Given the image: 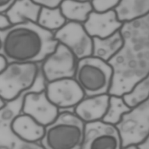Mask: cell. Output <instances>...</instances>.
Returning a JSON list of instances; mask_svg holds the SVG:
<instances>
[{
  "label": "cell",
  "instance_id": "1",
  "mask_svg": "<svg viewBox=\"0 0 149 149\" xmlns=\"http://www.w3.org/2000/svg\"><path fill=\"white\" fill-rule=\"evenodd\" d=\"M119 31L123 44L108 61L113 69L108 94L122 96L149 73V32L130 21L124 22Z\"/></svg>",
  "mask_w": 149,
  "mask_h": 149
},
{
  "label": "cell",
  "instance_id": "2",
  "mask_svg": "<svg viewBox=\"0 0 149 149\" xmlns=\"http://www.w3.org/2000/svg\"><path fill=\"white\" fill-rule=\"evenodd\" d=\"M0 54L8 62L40 63L58 44L54 32L31 21L0 30Z\"/></svg>",
  "mask_w": 149,
  "mask_h": 149
},
{
  "label": "cell",
  "instance_id": "3",
  "mask_svg": "<svg viewBox=\"0 0 149 149\" xmlns=\"http://www.w3.org/2000/svg\"><path fill=\"white\" fill-rule=\"evenodd\" d=\"M74 109L59 110L56 119L45 127L40 142L42 148L81 149L84 123L74 113Z\"/></svg>",
  "mask_w": 149,
  "mask_h": 149
},
{
  "label": "cell",
  "instance_id": "4",
  "mask_svg": "<svg viewBox=\"0 0 149 149\" xmlns=\"http://www.w3.org/2000/svg\"><path fill=\"white\" fill-rule=\"evenodd\" d=\"M40 76V63L9 62L0 72V96L7 102L15 101L35 90Z\"/></svg>",
  "mask_w": 149,
  "mask_h": 149
},
{
  "label": "cell",
  "instance_id": "5",
  "mask_svg": "<svg viewBox=\"0 0 149 149\" xmlns=\"http://www.w3.org/2000/svg\"><path fill=\"white\" fill-rule=\"evenodd\" d=\"M113 69L108 62L88 56L78 59L74 79L85 96L108 94Z\"/></svg>",
  "mask_w": 149,
  "mask_h": 149
},
{
  "label": "cell",
  "instance_id": "6",
  "mask_svg": "<svg viewBox=\"0 0 149 149\" xmlns=\"http://www.w3.org/2000/svg\"><path fill=\"white\" fill-rule=\"evenodd\" d=\"M116 126L121 137V149L140 143L149 133V95L123 114Z\"/></svg>",
  "mask_w": 149,
  "mask_h": 149
},
{
  "label": "cell",
  "instance_id": "7",
  "mask_svg": "<svg viewBox=\"0 0 149 149\" xmlns=\"http://www.w3.org/2000/svg\"><path fill=\"white\" fill-rule=\"evenodd\" d=\"M77 61L69 48L58 42L54 51L40 63L41 75L45 82L74 78Z\"/></svg>",
  "mask_w": 149,
  "mask_h": 149
},
{
  "label": "cell",
  "instance_id": "8",
  "mask_svg": "<svg viewBox=\"0 0 149 149\" xmlns=\"http://www.w3.org/2000/svg\"><path fill=\"white\" fill-rule=\"evenodd\" d=\"M122 141L116 125L102 120L84 123L81 149H121Z\"/></svg>",
  "mask_w": 149,
  "mask_h": 149
},
{
  "label": "cell",
  "instance_id": "9",
  "mask_svg": "<svg viewBox=\"0 0 149 149\" xmlns=\"http://www.w3.org/2000/svg\"><path fill=\"white\" fill-rule=\"evenodd\" d=\"M54 38L68 48L77 59L91 56L93 38L85 30L83 23L67 21L54 32Z\"/></svg>",
  "mask_w": 149,
  "mask_h": 149
},
{
  "label": "cell",
  "instance_id": "10",
  "mask_svg": "<svg viewBox=\"0 0 149 149\" xmlns=\"http://www.w3.org/2000/svg\"><path fill=\"white\" fill-rule=\"evenodd\" d=\"M44 91L48 100L59 110L74 109L85 97L74 78H63L45 82Z\"/></svg>",
  "mask_w": 149,
  "mask_h": 149
},
{
  "label": "cell",
  "instance_id": "11",
  "mask_svg": "<svg viewBox=\"0 0 149 149\" xmlns=\"http://www.w3.org/2000/svg\"><path fill=\"white\" fill-rule=\"evenodd\" d=\"M59 112L47 98L44 89L31 90L23 94L20 112L30 115L41 125L46 127L52 123Z\"/></svg>",
  "mask_w": 149,
  "mask_h": 149
},
{
  "label": "cell",
  "instance_id": "12",
  "mask_svg": "<svg viewBox=\"0 0 149 149\" xmlns=\"http://www.w3.org/2000/svg\"><path fill=\"white\" fill-rule=\"evenodd\" d=\"M123 23L119 20L115 9L105 12L93 10L83 24L91 37L105 38L119 30Z\"/></svg>",
  "mask_w": 149,
  "mask_h": 149
},
{
  "label": "cell",
  "instance_id": "13",
  "mask_svg": "<svg viewBox=\"0 0 149 149\" xmlns=\"http://www.w3.org/2000/svg\"><path fill=\"white\" fill-rule=\"evenodd\" d=\"M9 129L18 140L29 144L40 143L45 133V126L30 115L22 112L12 118L9 123Z\"/></svg>",
  "mask_w": 149,
  "mask_h": 149
},
{
  "label": "cell",
  "instance_id": "14",
  "mask_svg": "<svg viewBox=\"0 0 149 149\" xmlns=\"http://www.w3.org/2000/svg\"><path fill=\"white\" fill-rule=\"evenodd\" d=\"M109 94L85 96L74 107V113L84 123L102 120L109 104Z\"/></svg>",
  "mask_w": 149,
  "mask_h": 149
},
{
  "label": "cell",
  "instance_id": "15",
  "mask_svg": "<svg viewBox=\"0 0 149 149\" xmlns=\"http://www.w3.org/2000/svg\"><path fill=\"white\" fill-rule=\"evenodd\" d=\"M41 8L33 0H16L5 13L11 24L37 22Z\"/></svg>",
  "mask_w": 149,
  "mask_h": 149
},
{
  "label": "cell",
  "instance_id": "16",
  "mask_svg": "<svg viewBox=\"0 0 149 149\" xmlns=\"http://www.w3.org/2000/svg\"><path fill=\"white\" fill-rule=\"evenodd\" d=\"M92 38L91 56L106 62L116 54L123 44V39L119 30L105 38L94 37Z\"/></svg>",
  "mask_w": 149,
  "mask_h": 149
},
{
  "label": "cell",
  "instance_id": "17",
  "mask_svg": "<svg viewBox=\"0 0 149 149\" xmlns=\"http://www.w3.org/2000/svg\"><path fill=\"white\" fill-rule=\"evenodd\" d=\"M59 8L66 21L83 23L93 10L91 1L63 0Z\"/></svg>",
  "mask_w": 149,
  "mask_h": 149
},
{
  "label": "cell",
  "instance_id": "18",
  "mask_svg": "<svg viewBox=\"0 0 149 149\" xmlns=\"http://www.w3.org/2000/svg\"><path fill=\"white\" fill-rule=\"evenodd\" d=\"M115 10L122 22L132 20L149 12V0H121Z\"/></svg>",
  "mask_w": 149,
  "mask_h": 149
},
{
  "label": "cell",
  "instance_id": "19",
  "mask_svg": "<svg viewBox=\"0 0 149 149\" xmlns=\"http://www.w3.org/2000/svg\"><path fill=\"white\" fill-rule=\"evenodd\" d=\"M66 22L59 6L53 8L42 6L36 23L42 28L55 32Z\"/></svg>",
  "mask_w": 149,
  "mask_h": 149
},
{
  "label": "cell",
  "instance_id": "20",
  "mask_svg": "<svg viewBox=\"0 0 149 149\" xmlns=\"http://www.w3.org/2000/svg\"><path fill=\"white\" fill-rule=\"evenodd\" d=\"M131 108L122 96L109 94L108 107L102 120L116 125L120 121L123 115L129 112Z\"/></svg>",
  "mask_w": 149,
  "mask_h": 149
},
{
  "label": "cell",
  "instance_id": "21",
  "mask_svg": "<svg viewBox=\"0 0 149 149\" xmlns=\"http://www.w3.org/2000/svg\"><path fill=\"white\" fill-rule=\"evenodd\" d=\"M149 95V73L129 93L122 95L126 103L131 108L144 100Z\"/></svg>",
  "mask_w": 149,
  "mask_h": 149
},
{
  "label": "cell",
  "instance_id": "22",
  "mask_svg": "<svg viewBox=\"0 0 149 149\" xmlns=\"http://www.w3.org/2000/svg\"><path fill=\"white\" fill-rule=\"evenodd\" d=\"M120 1L121 0H92L91 3L94 10L105 12L115 9Z\"/></svg>",
  "mask_w": 149,
  "mask_h": 149
},
{
  "label": "cell",
  "instance_id": "23",
  "mask_svg": "<svg viewBox=\"0 0 149 149\" xmlns=\"http://www.w3.org/2000/svg\"><path fill=\"white\" fill-rule=\"evenodd\" d=\"M40 6L45 7H57L59 6L63 0H33Z\"/></svg>",
  "mask_w": 149,
  "mask_h": 149
},
{
  "label": "cell",
  "instance_id": "24",
  "mask_svg": "<svg viewBox=\"0 0 149 149\" xmlns=\"http://www.w3.org/2000/svg\"><path fill=\"white\" fill-rule=\"evenodd\" d=\"M135 19H136L141 25L149 30V12Z\"/></svg>",
  "mask_w": 149,
  "mask_h": 149
},
{
  "label": "cell",
  "instance_id": "25",
  "mask_svg": "<svg viewBox=\"0 0 149 149\" xmlns=\"http://www.w3.org/2000/svg\"><path fill=\"white\" fill-rule=\"evenodd\" d=\"M16 0H0V13H5Z\"/></svg>",
  "mask_w": 149,
  "mask_h": 149
},
{
  "label": "cell",
  "instance_id": "26",
  "mask_svg": "<svg viewBox=\"0 0 149 149\" xmlns=\"http://www.w3.org/2000/svg\"><path fill=\"white\" fill-rule=\"evenodd\" d=\"M11 25L5 13H0V30L4 29Z\"/></svg>",
  "mask_w": 149,
  "mask_h": 149
},
{
  "label": "cell",
  "instance_id": "27",
  "mask_svg": "<svg viewBox=\"0 0 149 149\" xmlns=\"http://www.w3.org/2000/svg\"><path fill=\"white\" fill-rule=\"evenodd\" d=\"M139 149H149V133L146 138L138 145Z\"/></svg>",
  "mask_w": 149,
  "mask_h": 149
},
{
  "label": "cell",
  "instance_id": "28",
  "mask_svg": "<svg viewBox=\"0 0 149 149\" xmlns=\"http://www.w3.org/2000/svg\"><path fill=\"white\" fill-rule=\"evenodd\" d=\"M6 58L1 54H0V72L5 68L8 63Z\"/></svg>",
  "mask_w": 149,
  "mask_h": 149
},
{
  "label": "cell",
  "instance_id": "29",
  "mask_svg": "<svg viewBox=\"0 0 149 149\" xmlns=\"http://www.w3.org/2000/svg\"><path fill=\"white\" fill-rule=\"evenodd\" d=\"M7 102L5 101L1 96H0V111L6 105Z\"/></svg>",
  "mask_w": 149,
  "mask_h": 149
},
{
  "label": "cell",
  "instance_id": "30",
  "mask_svg": "<svg viewBox=\"0 0 149 149\" xmlns=\"http://www.w3.org/2000/svg\"><path fill=\"white\" fill-rule=\"evenodd\" d=\"M77 1H91L92 0H77Z\"/></svg>",
  "mask_w": 149,
  "mask_h": 149
},
{
  "label": "cell",
  "instance_id": "31",
  "mask_svg": "<svg viewBox=\"0 0 149 149\" xmlns=\"http://www.w3.org/2000/svg\"><path fill=\"white\" fill-rule=\"evenodd\" d=\"M0 47H1V42H0Z\"/></svg>",
  "mask_w": 149,
  "mask_h": 149
}]
</instances>
